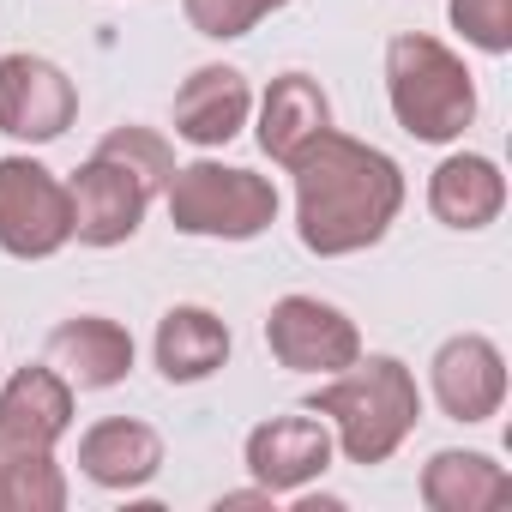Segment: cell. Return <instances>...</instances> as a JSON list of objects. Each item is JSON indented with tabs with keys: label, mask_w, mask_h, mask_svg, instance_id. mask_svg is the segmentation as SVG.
Wrapping results in <instances>:
<instances>
[{
	"label": "cell",
	"mask_w": 512,
	"mask_h": 512,
	"mask_svg": "<svg viewBox=\"0 0 512 512\" xmlns=\"http://www.w3.org/2000/svg\"><path fill=\"white\" fill-rule=\"evenodd\" d=\"M79 121V85L49 55H0V133L25 145H55Z\"/></svg>",
	"instance_id": "7"
},
{
	"label": "cell",
	"mask_w": 512,
	"mask_h": 512,
	"mask_svg": "<svg viewBox=\"0 0 512 512\" xmlns=\"http://www.w3.org/2000/svg\"><path fill=\"white\" fill-rule=\"evenodd\" d=\"M247 121H253V85H247L241 67L211 61V67H193L181 79V91H175V139H187L199 151H217Z\"/></svg>",
	"instance_id": "12"
},
{
	"label": "cell",
	"mask_w": 512,
	"mask_h": 512,
	"mask_svg": "<svg viewBox=\"0 0 512 512\" xmlns=\"http://www.w3.org/2000/svg\"><path fill=\"white\" fill-rule=\"evenodd\" d=\"M284 169L296 175V235L320 260H350V253L380 247L410 199L398 157L338 127L308 139Z\"/></svg>",
	"instance_id": "1"
},
{
	"label": "cell",
	"mask_w": 512,
	"mask_h": 512,
	"mask_svg": "<svg viewBox=\"0 0 512 512\" xmlns=\"http://www.w3.org/2000/svg\"><path fill=\"white\" fill-rule=\"evenodd\" d=\"M428 392L452 422H494L506 404V356L488 332H458L428 362Z\"/></svg>",
	"instance_id": "10"
},
{
	"label": "cell",
	"mask_w": 512,
	"mask_h": 512,
	"mask_svg": "<svg viewBox=\"0 0 512 512\" xmlns=\"http://www.w3.org/2000/svg\"><path fill=\"white\" fill-rule=\"evenodd\" d=\"M67 193H73V241H85V247L133 241L145 211H151V187L103 151H91V163H79Z\"/></svg>",
	"instance_id": "11"
},
{
	"label": "cell",
	"mask_w": 512,
	"mask_h": 512,
	"mask_svg": "<svg viewBox=\"0 0 512 512\" xmlns=\"http://www.w3.org/2000/svg\"><path fill=\"white\" fill-rule=\"evenodd\" d=\"M446 19L482 55H506L512 49V0H446Z\"/></svg>",
	"instance_id": "21"
},
{
	"label": "cell",
	"mask_w": 512,
	"mask_h": 512,
	"mask_svg": "<svg viewBox=\"0 0 512 512\" xmlns=\"http://www.w3.org/2000/svg\"><path fill=\"white\" fill-rule=\"evenodd\" d=\"M181 13H187V25H193L199 37H211V43H235V37H247L253 25L266 19L260 0H181Z\"/></svg>",
	"instance_id": "22"
},
{
	"label": "cell",
	"mask_w": 512,
	"mask_h": 512,
	"mask_svg": "<svg viewBox=\"0 0 512 512\" xmlns=\"http://www.w3.org/2000/svg\"><path fill=\"white\" fill-rule=\"evenodd\" d=\"M0 500H7V512H61L67 506V476H61L55 452L0 464Z\"/></svg>",
	"instance_id": "19"
},
{
	"label": "cell",
	"mask_w": 512,
	"mask_h": 512,
	"mask_svg": "<svg viewBox=\"0 0 512 512\" xmlns=\"http://www.w3.org/2000/svg\"><path fill=\"white\" fill-rule=\"evenodd\" d=\"M416 494L428 512H494L512 500V476L506 464H494L488 452H464V446H446L422 464L416 476Z\"/></svg>",
	"instance_id": "18"
},
{
	"label": "cell",
	"mask_w": 512,
	"mask_h": 512,
	"mask_svg": "<svg viewBox=\"0 0 512 512\" xmlns=\"http://www.w3.org/2000/svg\"><path fill=\"white\" fill-rule=\"evenodd\" d=\"M308 410L332 428V446L350 464H386L422 422V386L398 356H356L344 374H326Z\"/></svg>",
	"instance_id": "2"
},
{
	"label": "cell",
	"mask_w": 512,
	"mask_h": 512,
	"mask_svg": "<svg viewBox=\"0 0 512 512\" xmlns=\"http://www.w3.org/2000/svg\"><path fill=\"white\" fill-rule=\"evenodd\" d=\"M103 157H115L121 169H133L145 187H151V199L169 187V175H175V151H169V139L157 133V127H115V133H103V145H97Z\"/></svg>",
	"instance_id": "20"
},
{
	"label": "cell",
	"mask_w": 512,
	"mask_h": 512,
	"mask_svg": "<svg viewBox=\"0 0 512 512\" xmlns=\"http://www.w3.org/2000/svg\"><path fill=\"white\" fill-rule=\"evenodd\" d=\"M266 350L278 356V368L326 380V374H344L362 356V332H356V320L338 302L278 296L272 314H266Z\"/></svg>",
	"instance_id": "6"
},
{
	"label": "cell",
	"mask_w": 512,
	"mask_h": 512,
	"mask_svg": "<svg viewBox=\"0 0 512 512\" xmlns=\"http://www.w3.org/2000/svg\"><path fill=\"white\" fill-rule=\"evenodd\" d=\"M79 470L109 494H139L163 470V434L139 416H103L79 434Z\"/></svg>",
	"instance_id": "14"
},
{
	"label": "cell",
	"mask_w": 512,
	"mask_h": 512,
	"mask_svg": "<svg viewBox=\"0 0 512 512\" xmlns=\"http://www.w3.org/2000/svg\"><path fill=\"white\" fill-rule=\"evenodd\" d=\"M253 109H260L253 139H260V151H266L272 163H290L308 139H320V133L332 127V97L320 91L314 73H278Z\"/></svg>",
	"instance_id": "16"
},
{
	"label": "cell",
	"mask_w": 512,
	"mask_h": 512,
	"mask_svg": "<svg viewBox=\"0 0 512 512\" xmlns=\"http://www.w3.org/2000/svg\"><path fill=\"white\" fill-rule=\"evenodd\" d=\"M332 458H338L332 428L314 410H302V416H266L260 428H247V440H241L247 476L260 482L266 494H278V500L296 494V488H308V482H320L332 470Z\"/></svg>",
	"instance_id": "9"
},
{
	"label": "cell",
	"mask_w": 512,
	"mask_h": 512,
	"mask_svg": "<svg viewBox=\"0 0 512 512\" xmlns=\"http://www.w3.org/2000/svg\"><path fill=\"white\" fill-rule=\"evenodd\" d=\"M73 241V193L37 157H0V253L55 260Z\"/></svg>",
	"instance_id": "5"
},
{
	"label": "cell",
	"mask_w": 512,
	"mask_h": 512,
	"mask_svg": "<svg viewBox=\"0 0 512 512\" xmlns=\"http://www.w3.org/2000/svg\"><path fill=\"white\" fill-rule=\"evenodd\" d=\"M284 7H290V0H260V13H266V19H272V13H284Z\"/></svg>",
	"instance_id": "23"
},
{
	"label": "cell",
	"mask_w": 512,
	"mask_h": 512,
	"mask_svg": "<svg viewBox=\"0 0 512 512\" xmlns=\"http://www.w3.org/2000/svg\"><path fill=\"white\" fill-rule=\"evenodd\" d=\"M49 368L73 392H109L133 374V332L109 314H73L49 332Z\"/></svg>",
	"instance_id": "13"
},
{
	"label": "cell",
	"mask_w": 512,
	"mask_h": 512,
	"mask_svg": "<svg viewBox=\"0 0 512 512\" xmlns=\"http://www.w3.org/2000/svg\"><path fill=\"white\" fill-rule=\"evenodd\" d=\"M163 205L181 235H205V241H253L278 223V187L266 175L217 163V157L175 163Z\"/></svg>",
	"instance_id": "4"
},
{
	"label": "cell",
	"mask_w": 512,
	"mask_h": 512,
	"mask_svg": "<svg viewBox=\"0 0 512 512\" xmlns=\"http://www.w3.org/2000/svg\"><path fill=\"white\" fill-rule=\"evenodd\" d=\"M428 211L446 229H458V235H476V229L500 223V211H506V175H500V163L482 157V151L440 157L434 175H428Z\"/></svg>",
	"instance_id": "15"
},
{
	"label": "cell",
	"mask_w": 512,
	"mask_h": 512,
	"mask_svg": "<svg viewBox=\"0 0 512 512\" xmlns=\"http://www.w3.org/2000/svg\"><path fill=\"white\" fill-rule=\"evenodd\" d=\"M73 404H79V392L49 362H25L0 386V464L55 452L73 428Z\"/></svg>",
	"instance_id": "8"
},
{
	"label": "cell",
	"mask_w": 512,
	"mask_h": 512,
	"mask_svg": "<svg viewBox=\"0 0 512 512\" xmlns=\"http://www.w3.org/2000/svg\"><path fill=\"white\" fill-rule=\"evenodd\" d=\"M0 512H7V500H0Z\"/></svg>",
	"instance_id": "24"
},
{
	"label": "cell",
	"mask_w": 512,
	"mask_h": 512,
	"mask_svg": "<svg viewBox=\"0 0 512 512\" xmlns=\"http://www.w3.org/2000/svg\"><path fill=\"white\" fill-rule=\"evenodd\" d=\"M151 356H157V374L169 386H199V380H211L229 362V326L211 308H199V302H175L157 320Z\"/></svg>",
	"instance_id": "17"
},
{
	"label": "cell",
	"mask_w": 512,
	"mask_h": 512,
	"mask_svg": "<svg viewBox=\"0 0 512 512\" xmlns=\"http://www.w3.org/2000/svg\"><path fill=\"white\" fill-rule=\"evenodd\" d=\"M386 103L392 121L422 145H452L476 121V73L428 31H398L386 43Z\"/></svg>",
	"instance_id": "3"
}]
</instances>
